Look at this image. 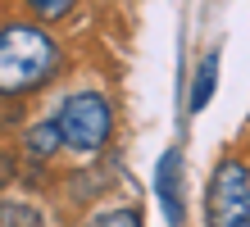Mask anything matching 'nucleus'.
<instances>
[{
    "mask_svg": "<svg viewBox=\"0 0 250 227\" xmlns=\"http://www.w3.org/2000/svg\"><path fill=\"white\" fill-rule=\"evenodd\" d=\"M60 68V45L37 23H5L0 27V96H23L50 82Z\"/></svg>",
    "mask_w": 250,
    "mask_h": 227,
    "instance_id": "obj_1",
    "label": "nucleus"
},
{
    "mask_svg": "<svg viewBox=\"0 0 250 227\" xmlns=\"http://www.w3.org/2000/svg\"><path fill=\"white\" fill-rule=\"evenodd\" d=\"M50 118H55L60 145L68 150V155H96V150L109 141V132H114V109H109V100L100 96V91H78V96H68Z\"/></svg>",
    "mask_w": 250,
    "mask_h": 227,
    "instance_id": "obj_2",
    "label": "nucleus"
},
{
    "mask_svg": "<svg viewBox=\"0 0 250 227\" xmlns=\"http://www.w3.org/2000/svg\"><path fill=\"white\" fill-rule=\"evenodd\" d=\"M205 227H250V164L223 159L205 191Z\"/></svg>",
    "mask_w": 250,
    "mask_h": 227,
    "instance_id": "obj_3",
    "label": "nucleus"
},
{
    "mask_svg": "<svg viewBox=\"0 0 250 227\" xmlns=\"http://www.w3.org/2000/svg\"><path fill=\"white\" fill-rule=\"evenodd\" d=\"M155 195L164 205V218L173 227H182V155L178 150H164L155 168Z\"/></svg>",
    "mask_w": 250,
    "mask_h": 227,
    "instance_id": "obj_4",
    "label": "nucleus"
},
{
    "mask_svg": "<svg viewBox=\"0 0 250 227\" xmlns=\"http://www.w3.org/2000/svg\"><path fill=\"white\" fill-rule=\"evenodd\" d=\"M214 82H218V50L205 55V64H200V73H196V86H191V114H200L205 104H209Z\"/></svg>",
    "mask_w": 250,
    "mask_h": 227,
    "instance_id": "obj_5",
    "label": "nucleus"
},
{
    "mask_svg": "<svg viewBox=\"0 0 250 227\" xmlns=\"http://www.w3.org/2000/svg\"><path fill=\"white\" fill-rule=\"evenodd\" d=\"M55 150H64V145H60V132H55V118H46V123H37L32 132H27V155L50 159Z\"/></svg>",
    "mask_w": 250,
    "mask_h": 227,
    "instance_id": "obj_6",
    "label": "nucleus"
},
{
    "mask_svg": "<svg viewBox=\"0 0 250 227\" xmlns=\"http://www.w3.org/2000/svg\"><path fill=\"white\" fill-rule=\"evenodd\" d=\"M86 227H141V214L137 209H100V214H91V223Z\"/></svg>",
    "mask_w": 250,
    "mask_h": 227,
    "instance_id": "obj_7",
    "label": "nucleus"
},
{
    "mask_svg": "<svg viewBox=\"0 0 250 227\" xmlns=\"http://www.w3.org/2000/svg\"><path fill=\"white\" fill-rule=\"evenodd\" d=\"M23 5L32 9L41 23H55V19H64V14H68L73 5H78V0H23Z\"/></svg>",
    "mask_w": 250,
    "mask_h": 227,
    "instance_id": "obj_8",
    "label": "nucleus"
}]
</instances>
